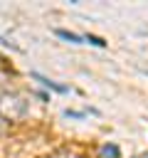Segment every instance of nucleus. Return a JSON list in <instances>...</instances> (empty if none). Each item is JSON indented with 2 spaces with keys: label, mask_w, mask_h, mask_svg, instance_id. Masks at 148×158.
Wrapping results in <instances>:
<instances>
[{
  "label": "nucleus",
  "mask_w": 148,
  "mask_h": 158,
  "mask_svg": "<svg viewBox=\"0 0 148 158\" xmlns=\"http://www.w3.org/2000/svg\"><path fill=\"white\" fill-rule=\"evenodd\" d=\"M84 40L89 42V44H96V47H106V40H101V37H96V35H84Z\"/></svg>",
  "instance_id": "3"
},
{
  "label": "nucleus",
  "mask_w": 148,
  "mask_h": 158,
  "mask_svg": "<svg viewBox=\"0 0 148 158\" xmlns=\"http://www.w3.org/2000/svg\"><path fill=\"white\" fill-rule=\"evenodd\" d=\"M54 35L62 37V40H67V42H74V44H84V42H86L84 35H76V32H69V30H62V27H57Z\"/></svg>",
  "instance_id": "2"
},
{
  "label": "nucleus",
  "mask_w": 148,
  "mask_h": 158,
  "mask_svg": "<svg viewBox=\"0 0 148 158\" xmlns=\"http://www.w3.org/2000/svg\"><path fill=\"white\" fill-rule=\"evenodd\" d=\"M138 158H148V156H138Z\"/></svg>",
  "instance_id": "5"
},
{
  "label": "nucleus",
  "mask_w": 148,
  "mask_h": 158,
  "mask_svg": "<svg viewBox=\"0 0 148 158\" xmlns=\"http://www.w3.org/2000/svg\"><path fill=\"white\" fill-rule=\"evenodd\" d=\"M101 156H111V158H121V151L116 146H104L101 148Z\"/></svg>",
  "instance_id": "4"
},
{
  "label": "nucleus",
  "mask_w": 148,
  "mask_h": 158,
  "mask_svg": "<svg viewBox=\"0 0 148 158\" xmlns=\"http://www.w3.org/2000/svg\"><path fill=\"white\" fill-rule=\"evenodd\" d=\"M32 79H37L42 86H47V89H52V91H57V94H67V91H69V86L57 84V81H52L49 77H44V74H39V72H32Z\"/></svg>",
  "instance_id": "1"
}]
</instances>
